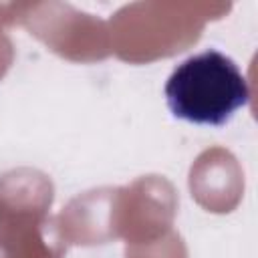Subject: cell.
I'll list each match as a JSON object with an SVG mask.
<instances>
[{
  "mask_svg": "<svg viewBox=\"0 0 258 258\" xmlns=\"http://www.w3.org/2000/svg\"><path fill=\"white\" fill-rule=\"evenodd\" d=\"M248 97L238 64L214 48L185 58L165 83V101L173 117L196 125L228 123Z\"/></svg>",
  "mask_w": 258,
  "mask_h": 258,
  "instance_id": "obj_1",
  "label": "cell"
}]
</instances>
